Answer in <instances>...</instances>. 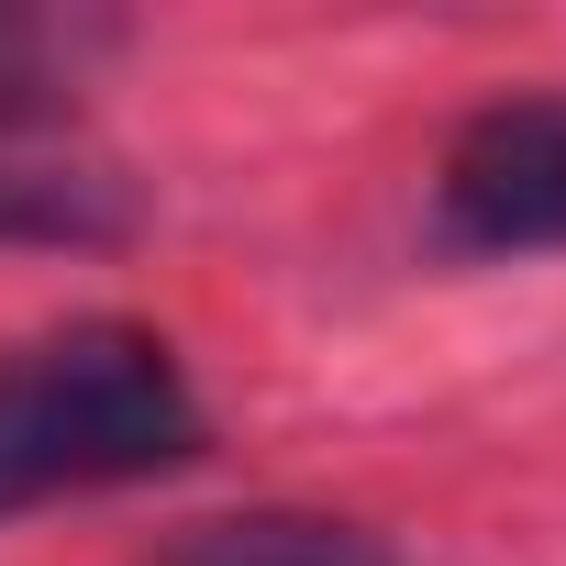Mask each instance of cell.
Wrapping results in <instances>:
<instances>
[{"instance_id": "6da1fadb", "label": "cell", "mask_w": 566, "mask_h": 566, "mask_svg": "<svg viewBox=\"0 0 566 566\" xmlns=\"http://www.w3.org/2000/svg\"><path fill=\"white\" fill-rule=\"evenodd\" d=\"M200 455V400L145 323H67L0 356V511L56 489H123Z\"/></svg>"}, {"instance_id": "7a4b0ae2", "label": "cell", "mask_w": 566, "mask_h": 566, "mask_svg": "<svg viewBox=\"0 0 566 566\" xmlns=\"http://www.w3.org/2000/svg\"><path fill=\"white\" fill-rule=\"evenodd\" d=\"M433 233L455 255H566V90L467 112L433 178Z\"/></svg>"}, {"instance_id": "3957f363", "label": "cell", "mask_w": 566, "mask_h": 566, "mask_svg": "<svg viewBox=\"0 0 566 566\" xmlns=\"http://www.w3.org/2000/svg\"><path fill=\"white\" fill-rule=\"evenodd\" d=\"M134 189L112 156H90L56 101H0V244H123Z\"/></svg>"}, {"instance_id": "277c9868", "label": "cell", "mask_w": 566, "mask_h": 566, "mask_svg": "<svg viewBox=\"0 0 566 566\" xmlns=\"http://www.w3.org/2000/svg\"><path fill=\"white\" fill-rule=\"evenodd\" d=\"M156 566H389V544L323 511H222V522H189Z\"/></svg>"}]
</instances>
